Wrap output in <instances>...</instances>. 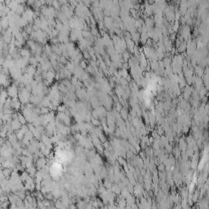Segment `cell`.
<instances>
[{"mask_svg":"<svg viewBox=\"0 0 209 209\" xmlns=\"http://www.w3.org/2000/svg\"><path fill=\"white\" fill-rule=\"evenodd\" d=\"M18 90L16 88V87L13 84V86H11L8 87L7 89V94L10 97L12 98H17V95H18Z\"/></svg>","mask_w":209,"mask_h":209,"instance_id":"cell-1","label":"cell"},{"mask_svg":"<svg viewBox=\"0 0 209 209\" xmlns=\"http://www.w3.org/2000/svg\"><path fill=\"white\" fill-rule=\"evenodd\" d=\"M18 119L20 121V123H21L22 125H25L26 122H27V119L23 115V114H18Z\"/></svg>","mask_w":209,"mask_h":209,"instance_id":"cell-2","label":"cell"},{"mask_svg":"<svg viewBox=\"0 0 209 209\" xmlns=\"http://www.w3.org/2000/svg\"><path fill=\"white\" fill-rule=\"evenodd\" d=\"M57 110H58L59 112L64 113L66 110V105H60L58 107H57Z\"/></svg>","mask_w":209,"mask_h":209,"instance_id":"cell-3","label":"cell"}]
</instances>
